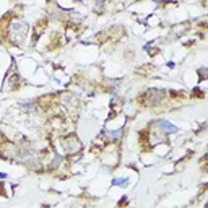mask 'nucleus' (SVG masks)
Here are the masks:
<instances>
[{
	"mask_svg": "<svg viewBox=\"0 0 208 208\" xmlns=\"http://www.w3.org/2000/svg\"><path fill=\"white\" fill-rule=\"evenodd\" d=\"M156 125L163 127V128H164V132H169V133H176V132H177V128L174 127L173 124H169V122H166V120H158Z\"/></svg>",
	"mask_w": 208,
	"mask_h": 208,
	"instance_id": "obj_1",
	"label": "nucleus"
},
{
	"mask_svg": "<svg viewBox=\"0 0 208 208\" xmlns=\"http://www.w3.org/2000/svg\"><path fill=\"white\" fill-rule=\"evenodd\" d=\"M114 184H116V185H122V187H127V179H125V177L116 179V181H114Z\"/></svg>",
	"mask_w": 208,
	"mask_h": 208,
	"instance_id": "obj_2",
	"label": "nucleus"
}]
</instances>
